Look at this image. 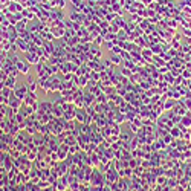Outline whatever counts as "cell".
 Masks as SVG:
<instances>
[{"label": "cell", "mask_w": 191, "mask_h": 191, "mask_svg": "<svg viewBox=\"0 0 191 191\" xmlns=\"http://www.w3.org/2000/svg\"><path fill=\"white\" fill-rule=\"evenodd\" d=\"M12 93H14V96H15L17 100L23 101L25 96H26V93H28V87H26V84H22L20 87H15V89L12 90Z\"/></svg>", "instance_id": "obj_1"}, {"label": "cell", "mask_w": 191, "mask_h": 191, "mask_svg": "<svg viewBox=\"0 0 191 191\" xmlns=\"http://www.w3.org/2000/svg\"><path fill=\"white\" fill-rule=\"evenodd\" d=\"M3 84H5V87L14 90V89H15V78H14V76H8V78L3 81Z\"/></svg>", "instance_id": "obj_2"}, {"label": "cell", "mask_w": 191, "mask_h": 191, "mask_svg": "<svg viewBox=\"0 0 191 191\" xmlns=\"http://www.w3.org/2000/svg\"><path fill=\"white\" fill-rule=\"evenodd\" d=\"M26 87H28V92L35 93V89H37V81H35V79H32V78H29V81H28Z\"/></svg>", "instance_id": "obj_3"}, {"label": "cell", "mask_w": 191, "mask_h": 191, "mask_svg": "<svg viewBox=\"0 0 191 191\" xmlns=\"http://www.w3.org/2000/svg\"><path fill=\"white\" fill-rule=\"evenodd\" d=\"M81 187H83V184H81L79 181H76V182H74V184L69 185V190L71 191H81Z\"/></svg>", "instance_id": "obj_4"}, {"label": "cell", "mask_w": 191, "mask_h": 191, "mask_svg": "<svg viewBox=\"0 0 191 191\" xmlns=\"http://www.w3.org/2000/svg\"><path fill=\"white\" fill-rule=\"evenodd\" d=\"M28 60H29V63H32V64L38 63V57L37 55H34V54H32V55L29 54V55H28Z\"/></svg>", "instance_id": "obj_5"}, {"label": "cell", "mask_w": 191, "mask_h": 191, "mask_svg": "<svg viewBox=\"0 0 191 191\" xmlns=\"http://www.w3.org/2000/svg\"><path fill=\"white\" fill-rule=\"evenodd\" d=\"M112 61H113V64H119L121 63V57L119 55H113L112 57Z\"/></svg>", "instance_id": "obj_6"}, {"label": "cell", "mask_w": 191, "mask_h": 191, "mask_svg": "<svg viewBox=\"0 0 191 191\" xmlns=\"http://www.w3.org/2000/svg\"><path fill=\"white\" fill-rule=\"evenodd\" d=\"M121 139L122 141H128V133H121Z\"/></svg>", "instance_id": "obj_7"}, {"label": "cell", "mask_w": 191, "mask_h": 191, "mask_svg": "<svg viewBox=\"0 0 191 191\" xmlns=\"http://www.w3.org/2000/svg\"><path fill=\"white\" fill-rule=\"evenodd\" d=\"M0 191H5V190H3V187H0Z\"/></svg>", "instance_id": "obj_8"}]
</instances>
